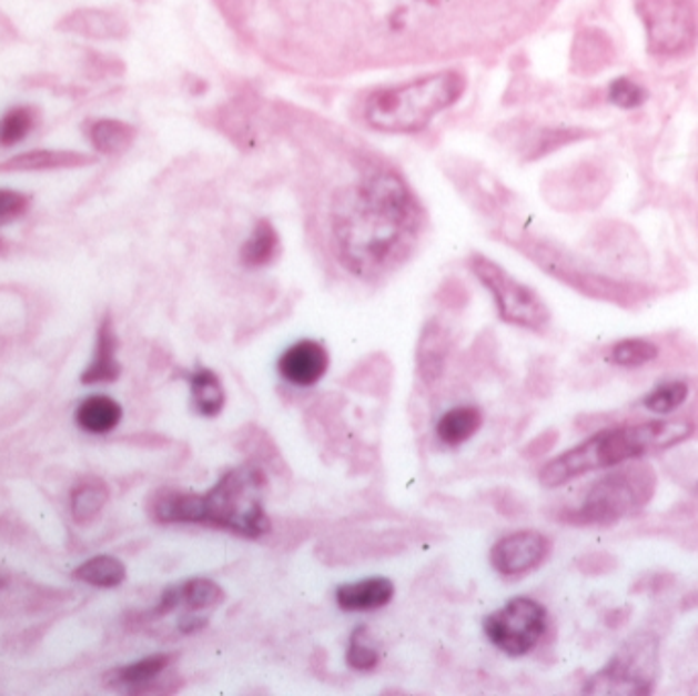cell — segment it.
Instances as JSON below:
<instances>
[{
	"label": "cell",
	"instance_id": "6da1fadb",
	"mask_svg": "<svg viewBox=\"0 0 698 696\" xmlns=\"http://www.w3.org/2000/svg\"><path fill=\"white\" fill-rule=\"evenodd\" d=\"M417 221L408 190L394 176H378L347 213L337 215L333 233L347 268L370 276L401 260L417 233Z\"/></svg>",
	"mask_w": 698,
	"mask_h": 696
},
{
	"label": "cell",
	"instance_id": "7a4b0ae2",
	"mask_svg": "<svg viewBox=\"0 0 698 696\" xmlns=\"http://www.w3.org/2000/svg\"><path fill=\"white\" fill-rule=\"evenodd\" d=\"M692 433L695 425L688 418H658L598 431L547 462L539 472V482L546 488H558L590 472L617 468L631 460L666 452L686 442Z\"/></svg>",
	"mask_w": 698,
	"mask_h": 696
},
{
	"label": "cell",
	"instance_id": "3957f363",
	"mask_svg": "<svg viewBox=\"0 0 698 696\" xmlns=\"http://www.w3.org/2000/svg\"><path fill=\"white\" fill-rule=\"evenodd\" d=\"M464 80L457 74H435L403 84L398 89L382 90L366 107V119L372 127L388 133H415L432 121L435 114L462 97Z\"/></svg>",
	"mask_w": 698,
	"mask_h": 696
},
{
	"label": "cell",
	"instance_id": "277c9868",
	"mask_svg": "<svg viewBox=\"0 0 698 696\" xmlns=\"http://www.w3.org/2000/svg\"><path fill=\"white\" fill-rule=\"evenodd\" d=\"M266 474L254 464L229 470L215 486L203 494L204 525L237 533L243 537H262L270 532L264 508Z\"/></svg>",
	"mask_w": 698,
	"mask_h": 696
},
{
	"label": "cell",
	"instance_id": "5b68a950",
	"mask_svg": "<svg viewBox=\"0 0 698 696\" xmlns=\"http://www.w3.org/2000/svg\"><path fill=\"white\" fill-rule=\"evenodd\" d=\"M656 482V472L646 464L610 472L590 486L585 501L568 511L564 520L571 525H613L627 520L648 505Z\"/></svg>",
	"mask_w": 698,
	"mask_h": 696
},
{
	"label": "cell",
	"instance_id": "8992f818",
	"mask_svg": "<svg viewBox=\"0 0 698 696\" xmlns=\"http://www.w3.org/2000/svg\"><path fill=\"white\" fill-rule=\"evenodd\" d=\"M660 672L658 639L637 633L585 684L586 695H649Z\"/></svg>",
	"mask_w": 698,
	"mask_h": 696
},
{
	"label": "cell",
	"instance_id": "52a82bcc",
	"mask_svg": "<svg viewBox=\"0 0 698 696\" xmlns=\"http://www.w3.org/2000/svg\"><path fill=\"white\" fill-rule=\"evenodd\" d=\"M471 266L476 279L495 296L498 315L505 323L534 331L546 327L549 309L534 289L513 279L505 268L484 255H474Z\"/></svg>",
	"mask_w": 698,
	"mask_h": 696
},
{
	"label": "cell",
	"instance_id": "ba28073f",
	"mask_svg": "<svg viewBox=\"0 0 698 696\" xmlns=\"http://www.w3.org/2000/svg\"><path fill=\"white\" fill-rule=\"evenodd\" d=\"M547 632V611L539 601L515 596L484 619L488 642L503 654L520 658L539 646Z\"/></svg>",
	"mask_w": 698,
	"mask_h": 696
},
{
	"label": "cell",
	"instance_id": "9c48e42d",
	"mask_svg": "<svg viewBox=\"0 0 698 696\" xmlns=\"http://www.w3.org/2000/svg\"><path fill=\"white\" fill-rule=\"evenodd\" d=\"M637 11L646 26L654 56L672 58L692 48L698 33L692 0H639Z\"/></svg>",
	"mask_w": 698,
	"mask_h": 696
},
{
	"label": "cell",
	"instance_id": "30bf717a",
	"mask_svg": "<svg viewBox=\"0 0 698 696\" xmlns=\"http://www.w3.org/2000/svg\"><path fill=\"white\" fill-rule=\"evenodd\" d=\"M552 552V542L544 533L520 529L500 537L490 549L493 568L507 578L529 574L539 568Z\"/></svg>",
	"mask_w": 698,
	"mask_h": 696
},
{
	"label": "cell",
	"instance_id": "8fae6325",
	"mask_svg": "<svg viewBox=\"0 0 698 696\" xmlns=\"http://www.w3.org/2000/svg\"><path fill=\"white\" fill-rule=\"evenodd\" d=\"M330 370V352L313 340L296 342L280 355L279 372L294 386H315Z\"/></svg>",
	"mask_w": 698,
	"mask_h": 696
},
{
	"label": "cell",
	"instance_id": "7c38bea8",
	"mask_svg": "<svg viewBox=\"0 0 698 696\" xmlns=\"http://www.w3.org/2000/svg\"><path fill=\"white\" fill-rule=\"evenodd\" d=\"M394 598L393 581L384 576H372L357 583L342 584L335 591L337 607L347 613H366L386 607Z\"/></svg>",
	"mask_w": 698,
	"mask_h": 696
},
{
	"label": "cell",
	"instance_id": "4fadbf2b",
	"mask_svg": "<svg viewBox=\"0 0 698 696\" xmlns=\"http://www.w3.org/2000/svg\"><path fill=\"white\" fill-rule=\"evenodd\" d=\"M153 520L160 523H196L203 525V494L162 491L155 494Z\"/></svg>",
	"mask_w": 698,
	"mask_h": 696
},
{
	"label": "cell",
	"instance_id": "5bb4252c",
	"mask_svg": "<svg viewBox=\"0 0 698 696\" xmlns=\"http://www.w3.org/2000/svg\"><path fill=\"white\" fill-rule=\"evenodd\" d=\"M121 374V366L117 362V335H114L111 316L102 319L97 333V347L90 366L80 376L82 384H99V382H114Z\"/></svg>",
	"mask_w": 698,
	"mask_h": 696
},
{
	"label": "cell",
	"instance_id": "9a60e30c",
	"mask_svg": "<svg viewBox=\"0 0 698 696\" xmlns=\"http://www.w3.org/2000/svg\"><path fill=\"white\" fill-rule=\"evenodd\" d=\"M121 418H123V408L107 394H92L77 408L78 427L94 435L117 430Z\"/></svg>",
	"mask_w": 698,
	"mask_h": 696
},
{
	"label": "cell",
	"instance_id": "2e32d148",
	"mask_svg": "<svg viewBox=\"0 0 698 696\" xmlns=\"http://www.w3.org/2000/svg\"><path fill=\"white\" fill-rule=\"evenodd\" d=\"M92 162V158L78 152H60V150H36V152L14 155L9 162L0 164V172H43L60 168H78Z\"/></svg>",
	"mask_w": 698,
	"mask_h": 696
},
{
	"label": "cell",
	"instance_id": "e0dca14e",
	"mask_svg": "<svg viewBox=\"0 0 698 696\" xmlns=\"http://www.w3.org/2000/svg\"><path fill=\"white\" fill-rule=\"evenodd\" d=\"M483 427V411L478 406H454L437 421V437L447 445H462Z\"/></svg>",
	"mask_w": 698,
	"mask_h": 696
},
{
	"label": "cell",
	"instance_id": "ac0fdd59",
	"mask_svg": "<svg viewBox=\"0 0 698 696\" xmlns=\"http://www.w3.org/2000/svg\"><path fill=\"white\" fill-rule=\"evenodd\" d=\"M192 406L203 417H216L225 406L223 382L209 367H199L191 376Z\"/></svg>",
	"mask_w": 698,
	"mask_h": 696
},
{
	"label": "cell",
	"instance_id": "d6986e66",
	"mask_svg": "<svg viewBox=\"0 0 698 696\" xmlns=\"http://www.w3.org/2000/svg\"><path fill=\"white\" fill-rule=\"evenodd\" d=\"M74 578L80 583L97 586V588H114V586L125 583L128 568L119 557L102 554V556L90 557L84 564H80L74 569Z\"/></svg>",
	"mask_w": 698,
	"mask_h": 696
},
{
	"label": "cell",
	"instance_id": "ffe728a7",
	"mask_svg": "<svg viewBox=\"0 0 698 696\" xmlns=\"http://www.w3.org/2000/svg\"><path fill=\"white\" fill-rule=\"evenodd\" d=\"M107 503H109V486L101 478L89 476L78 482L72 491V496H70L72 517L78 523H89L101 513Z\"/></svg>",
	"mask_w": 698,
	"mask_h": 696
},
{
	"label": "cell",
	"instance_id": "44dd1931",
	"mask_svg": "<svg viewBox=\"0 0 698 696\" xmlns=\"http://www.w3.org/2000/svg\"><path fill=\"white\" fill-rule=\"evenodd\" d=\"M445 354H447V340L444 331L429 325L419 343V372L427 382L439 379L444 372Z\"/></svg>",
	"mask_w": 698,
	"mask_h": 696
},
{
	"label": "cell",
	"instance_id": "7402d4cb",
	"mask_svg": "<svg viewBox=\"0 0 698 696\" xmlns=\"http://www.w3.org/2000/svg\"><path fill=\"white\" fill-rule=\"evenodd\" d=\"M279 250V233L272 229L270 223L262 221V223H257L252 238L245 241V245H243V264L254 268L266 266L276 258Z\"/></svg>",
	"mask_w": 698,
	"mask_h": 696
},
{
	"label": "cell",
	"instance_id": "603a6c76",
	"mask_svg": "<svg viewBox=\"0 0 698 696\" xmlns=\"http://www.w3.org/2000/svg\"><path fill=\"white\" fill-rule=\"evenodd\" d=\"M172 662H174V656L170 654H152L148 658L138 659L125 668L114 672V683L123 684V686H145L153 683L160 674H164Z\"/></svg>",
	"mask_w": 698,
	"mask_h": 696
},
{
	"label": "cell",
	"instance_id": "cb8c5ba5",
	"mask_svg": "<svg viewBox=\"0 0 698 696\" xmlns=\"http://www.w3.org/2000/svg\"><path fill=\"white\" fill-rule=\"evenodd\" d=\"M658 354H660V350L656 343L631 337V340L613 343L607 360L615 366L639 367L654 362Z\"/></svg>",
	"mask_w": 698,
	"mask_h": 696
},
{
	"label": "cell",
	"instance_id": "d4e9b609",
	"mask_svg": "<svg viewBox=\"0 0 698 696\" xmlns=\"http://www.w3.org/2000/svg\"><path fill=\"white\" fill-rule=\"evenodd\" d=\"M90 141L94 145V150L102 153H119L128 150L133 141V129L113 121V119H102L97 121L90 129Z\"/></svg>",
	"mask_w": 698,
	"mask_h": 696
},
{
	"label": "cell",
	"instance_id": "484cf974",
	"mask_svg": "<svg viewBox=\"0 0 698 696\" xmlns=\"http://www.w3.org/2000/svg\"><path fill=\"white\" fill-rule=\"evenodd\" d=\"M180 595H182V605L191 613L219 607L225 601L223 588L211 578H191L180 584Z\"/></svg>",
	"mask_w": 698,
	"mask_h": 696
},
{
	"label": "cell",
	"instance_id": "4316f807",
	"mask_svg": "<svg viewBox=\"0 0 698 696\" xmlns=\"http://www.w3.org/2000/svg\"><path fill=\"white\" fill-rule=\"evenodd\" d=\"M686 399H688V384L685 380H666L656 389H651L641 403L654 415H668L685 405Z\"/></svg>",
	"mask_w": 698,
	"mask_h": 696
},
{
	"label": "cell",
	"instance_id": "83f0119b",
	"mask_svg": "<svg viewBox=\"0 0 698 696\" xmlns=\"http://www.w3.org/2000/svg\"><path fill=\"white\" fill-rule=\"evenodd\" d=\"M36 125V114L27 107H14L0 117V148H13L26 140Z\"/></svg>",
	"mask_w": 698,
	"mask_h": 696
},
{
	"label": "cell",
	"instance_id": "f1b7e54d",
	"mask_svg": "<svg viewBox=\"0 0 698 696\" xmlns=\"http://www.w3.org/2000/svg\"><path fill=\"white\" fill-rule=\"evenodd\" d=\"M364 635H366V627H357L356 632L352 633L350 647L345 654V662L352 670L370 672L378 668L381 664V654L364 642Z\"/></svg>",
	"mask_w": 698,
	"mask_h": 696
},
{
	"label": "cell",
	"instance_id": "f546056e",
	"mask_svg": "<svg viewBox=\"0 0 698 696\" xmlns=\"http://www.w3.org/2000/svg\"><path fill=\"white\" fill-rule=\"evenodd\" d=\"M648 99V92L644 87L635 84L629 78H617L609 87V101L619 109H637Z\"/></svg>",
	"mask_w": 698,
	"mask_h": 696
},
{
	"label": "cell",
	"instance_id": "4dcf8cb0",
	"mask_svg": "<svg viewBox=\"0 0 698 696\" xmlns=\"http://www.w3.org/2000/svg\"><path fill=\"white\" fill-rule=\"evenodd\" d=\"M29 206V199L17 190L0 189V225L23 215Z\"/></svg>",
	"mask_w": 698,
	"mask_h": 696
},
{
	"label": "cell",
	"instance_id": "1f68e13d",
	"mask_svg": "<svg viewBox=\"0 0 698 696\" xmlns=\"http://www.w3.org/2000/svg\"><path fill=\"white\" fill-rule=\"evenodd\" d=\"M179 605H182L180 586H168L164 591V595L160 598V603H158V607H155V615H168V613H172Z\"/></svg>",
	"mask_w": 698,
	"mask_h": 696
},
{
	"label": "cell",
	"instance_id": "d6a6232c",
	"mask_svg": "<svg viewBox=\"0 0 698 696\" xmlns=\"http://www.w3.org/2000/svg\"><path fill=\"white\" fill-rule=\"evenodd\" d=\"M203 627H206V619H201V617H184L180 621V632L182 633L201 632Z\"/></svg>",
	"mask_w": 698,
	"mask_h": 696
},
{
	"label": "cell",
	"instance_id": "836d02e7",
	"mask_svg": "<svg viewBox=\"0 0 698 696\" xmlns=\"http://www.w3.org/2000/svg\"><path fill=\"white\" fill-rule=\"evenodd\" d=\"M695 493H697V498H698V482H697V486H695Z\"/></svg>",
	"mask_w": 698,
	"mask_h": 696
}]
</instances>
